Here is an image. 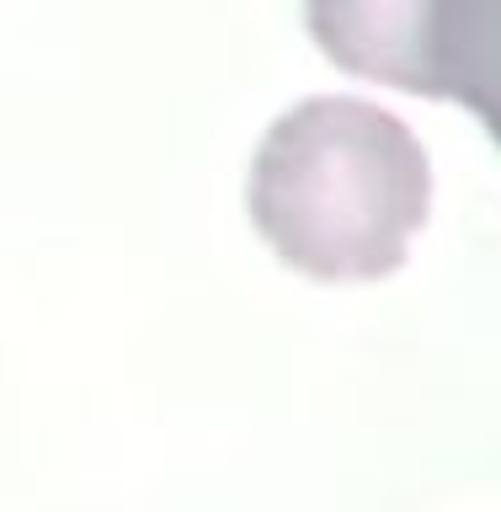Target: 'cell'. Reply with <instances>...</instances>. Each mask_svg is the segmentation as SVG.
<instances>
[{"label":"cell","instance_id":"6da1fadb","mask_svg":"<svg viewBox=\"0 0 501 512\" xmlns=\"http://www.w3.org/2000/svg\"><path fill=\"white\" fill-rule=\"evenodd\" d=\"M246 203L288 267L320 283H368L406 262L432 208V171L395 112L310 96L267 128Z\"/></svg>","mask_w":501,"mask_h":512},{"label":"cell","instance_id":"7a4b0ae2","mask_svg":"<svg viewBox=\"0 0 501 512\" xmlns=\"http://www.w3.org/2000/svg\"><path fill=\"white\" fill-rule=\"evenodd\" d=\"M411 96L464 102L501 144V0H427Z\"/></svg>","mask_w":501,"mask_h":512},{"label":"cell","instance_id":"3957f363","mask_svg":"<svg viewBox=\"0 0 501 512\" xmlns=\"http://www.w3.org/2000/svg\"><path fill=\"white\" fill-rule=\"evenodd\" d=\"M320 54L347 75L416 91V38L427 0H304Z\"/></svg>","mask_w":501,"mask_h":512}]
</instances>
